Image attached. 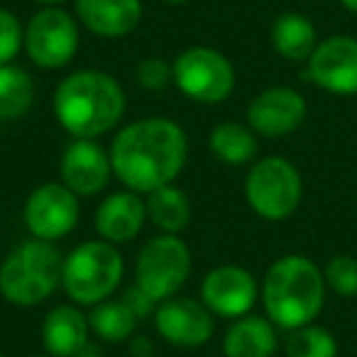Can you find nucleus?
<instances>
[{"mask_svg":"<svg viewBox=\"0 0 357 357\" xmlns=\"http://www.w3.org/2000/svg\"><path fill=\"white\" fill-rule=\"evenodd\" d=\"M189 157L184 128L169 118H142L125 125L110 144L113 174L135 194H152L181 174Z\"/></svg>","mask_w":357,"mask_h":357,"instance_id":"f257e3e1","label":"nucleus"},{"mask_svg":"<svg viewBox=\"0 0 357 357\" xmlns=\"http://www.w3.org/2000/svg\"><path fill=\"white\" fill-rule=\"evenodd\" d=\"M123 113L125 91L105 71H74L54 91L56 123L74 139H96L110 132Z\"/></svg>","mask_w":357,"mask_h":357,"instance_id":"f03ea898","label":"nucleus"},{"mask_svg":"<svg viewBox=\"0 0 357 357\" xmlns=\"http://www.w3.org/2000/svg\"><path fill=\"white\" fill-rule=\"evenodd\" d=\"M326 279L316 262L303 255H284L264 274V313L274 326L296 331L316 321L326 303Z\"/></svg>","mask_w":357,"mask_h":357,"instance_id":"7ed1b4c3","label":"nucleus"},{"mask_svg":"<svg viewBox=\"0 0 357 357\" xmlns=\"http://www.w3.org/2000/svg\"><path fill=\"white\" fill-rule=\"evenodd\" d=\"M64 255L50 240H25L0 264V294L13 306L30 308L47 301L61 284Z\"/></svg>","mask_w":357,"mask_h":357,"instance_id":"20e7f679","label":"nucleus"},{"mask_svg":"<svg viewBox=\"0 0 357 357\" xmlns=\"http://www.w3.org/2000/svg\"><path fill=\"white\" fill-rule=\"evenodd\" d=\"M125 274L118 248L105 240H89L64 257L61 287L76 306H96L113 296Z\"/></svg>","mask_w":357,"mask_h":357,"instance_id":"39448f33","label":"nucleus"},{"mask_svg":"<svg viewBox=\"0 0 357 357\" xmlns=\"http://www.w3.org/2000/svg\"><path fill=\"white\" fill-rule=\"evenodd\" d=\"M303 181L298 169L284 157H264L252 164L245 178V199L264 220H287L298 208Z\"/></svg>","mask_w":357,"mask_h":357,"instance_id":"423d86ee","label":"nucleus"},{"mask_svg":"<svg viewBox=\"0 0 357 357\" xmlns=\"http://www.w3.org/2000/svg\"><path fill=\"white\" fill-rule=\"evenodd\" d=\"M191 274V250L176 235H159L142 245L135 284L157 303L176 296Z\"/></svg>","mask_w":357,"mask_h":357,"instance_id":"0eeeda50","label":"nucleus"},{"mask_svg":"<svg viewBox=\"0 0 357 357\" xmlns=\"http://www.w3.org/2000/svg\"><path fill=\"white\" fill-rule=\"evenodd\" d=\"M174 86L186 98L218 105L235 91V69L225 54L211 47H189L174 61Z\"/></svg>","mask_w":357,"mask_h":357,"instance_id":"6e6552de","label":"nucleus"},{"mask_svg":"<svg viewBox=\"0 0 357 357\" xmlns=\"http://www.w3.org/2000/svg\"><path fill=\"white\" fill-rule=\"evenodd\" d=\"M79 22L64 8H42L25 27V52L40 69H64L79 52Z\"/></svg>","mask_w":357,"mask_h":357,"instance_id":"1a4fd4ad","label":"nucleus"},{"mask_svg":"<svg viewBox=\"0 0 357 357\" xmlns=\"http://www.w3.org/2000/svg\"><path fill=\"white\" fill-rule=\"evenodd\" d=\"M79 196L56 181L37 186L27 196L25 211H22V218L32 238L50 240V243L66 238L79 225Z\"/></svg>","mask_w":357,"mask_h":357,"instance_id":"9d476101","label":"nucleus"},{"mask_svg":"<svg viewBox=\"0 0 357 357\" xmlns=\"http://www.w3.org/2000/svg\"><path fill=\"white\" fill-rule=\"evenodd\" d=\"M306 76L335 96L357 93V40L347 35H335L318 42L311 59L306 61Z\"/></svg>","mask_w":357,"mask_h":357,"instance_id":"9b49d317","label":"nucleus"},{"mask_svg":"<svg viewBox=\"0 0 357 357\" xmlns=\"http://www.w3.org/2000/svg\"><path fill=\"white\" fill-rule=\"evenodd\" d=\"M257 282L245 267L238 264H220L211 269L201 282V301L213 316L220 318H243L252 311L257 301Z\"/></svg>","mask_w":357,"mask_h":357,"instance_id":"f8f14e48","label":"nucleus"},{"mask_svg":"<svg viewBox=\"0 0 357 357\" xmlns=\"http://www.w3.org/2000/svg\"><path fill=\"white\" fill-rule=\"evenodd\" d=\"M157 333L176 347H201L213 337L215 321L204 301L186 296H172L154 311Z\"/></svg>","mask_w":357,"mask_h":357,"instance_id":"ddd939ff","label":"nucleus"},{"mask_svg":"<svg viewBox=\"0 0 357 357\" xmlns=\"http://www.w3.org/2000/svg\"><path fill=\"white\" fill-rule=\"evenodd\" d=\"M306 110V100L298 91L274 86L257 93L248 105V125L262 137H284L301 128Z\"/></svg>","mask_w":357,"mask_h":357,"instance_id":"4468645a","label":"nucleus"},{"mask_svg":"<svg viewBox=\"0 0 357 357\" xmlns=\"http://www.w3.org/2000/svg\"><path fill=\"white\" fill-rule=\"evenodd\" d=\"M59 174L61 184L76 196H96L113 176L110 152H105L96 139H74L61 154Z\"/></svg>","mask_w":357,"mask_h":357,"instance_id":"2eb2a0df","label":"nucleus"},{"mask_svg":"<svg viewBox=\"0 0 357 357\" xmlns=\"http://www.w3.org/2000/svg\"><path fill=\"white\" fill-rule=\"evenodd\" d=\"M144 220H147L144 201L130 189L110 194L108 199L100 201L98 211H96V230H98L100 240L110 245L130 243L142 230Z\"/></svg>","mask_w":357,"mask_h":357,"instance_id":"dca6fc26","label":"nucleus"},{"mask_svg":"<svg viewBox=\"0 0 357 357\" xmlns=\"http://www.w3.org/2000/svg\"><path fill=\"white\" fill-rule=\"evenodd\" d=\"M76 17L89 32L105 40L125 37L142 20L139 0H76Z\"/></svg>","mask_w":357,"mask_h":357,"instance_id":"f3484780","label":"nucleus"},{"mask_svg":"<svg viewBox=\"0 0 357 357\" xmlns=\"http://www.w3.org/2000/svg\"><path fill=\"white\" fill-rule=\"evenodd\" d=\"M89 316L76 306H56L42 321V345L52 357H76L89 347Z\"/></svg>","mask_w":357,"mask_h":357,"instance_id":"a211bd4d","label":"nucleus"},{"mask_svg":"<svg viewBox=\"0 0 357 357\" xmlns=\"http://www.w3.org/2000/svg\"><path fill=\"white\" fill-rule=\"evenodd\" d=\"M277 350V331L269 318L243 316L235 318L223 337L225 357H272Z\"/></svg>","mask_w":357,"mask_h":357,"instance_id":"6ab92c4d","label":"nucleus"},{"mask_svg":"<svg viewBox=\"0 0 357 357\" xmlns=\"http://www.w3.org/2000/svg\"><path fill=\"white\" fill-rule=\"evenodd\" d=\"M272 47L287 61H308L318 47L316 27L301 13H282L272 25Z\"/></svg>","mask_w":357,"mask_h":357,"instance_id":"aec40b11","label":"nucleus"},{"mask_svg":"<svg viewBox=\"0 0 357 357\" xmlns=\"http://www.w3.org/2000/svg\"><path fill=\"white\" fill-rule=\"evenodd\" d=\"M144 208H147V218L164 235H178L191 220L189 196L174 184H167L162 189L147 194Z\"/></svg>","mask_w":357,"mask_h":357,"instance_id":"412c9836","label":"nucleus"},{"mask_svg":"<svg viewBox=\"0 0 357 357\" xmlns=\"http://www.w3.org/2000/svg\"><path fill=\"white\" fill-rule=\"evenodd\" d=\"M208 147L215 157L223 164L230 167H243L257 152V139L250 125L235 123V120H225V123L215 125L211 130Z\"/></svg>","mask_w":357,"mask_h":357,"instance_id":"4be33fe9","label":"nucleus"},{"mask_svg":"<svg viewBox=\"0 0 357 357\" xmlns=\"http://www.w3.org/2000/svg\"><path fill=\"white\" fill-rule=\"evenodd\" d=\"M35 103V81L22 66H0V120L10 123L30 113Z\"/></svg>","mask_w":357,"mask_h":357,"instance_id":"5701e85b","label":"nucleus"},{"mask_svg":"<svg viewBox=\"0 0 357 357\" xmlns=\"http://www.w3.org/2000/svg\"><path fill=\"white\" fill-rule=\"evenodd\" d=\"M91 331L105 342H125L132 337L135 326H137V316L125 306V301H105L96 303L93 311L89 313Z\"/></svg>","mask_w":357,"mask_h":357,"instance_id":"b1692460","label":"nucleus"},{"mask_svg":"<svg viewBox=\"0 0 357 357\" xmlns=\"http://www.w3.org/2000/svg\"><path fill=\"white\" fill-rule=\"evenodd\" d=\"M287 355L289 357H337V342L331 331L321 326L296 328L287 337Z\"/></svg>","mask_w":357,"mask_h":357,"instance_id":"393cba45","label":"nucleus"},{"mask_svg":"<svg viewBox=\"0 0 357 357\" xmlns=\"http://www.w3.org/2000/svg\"><path fill=\"white\" fill-rule=\"evenodd\" d=\"M326 287L342 298L357 296V259L352 255H335L323 269Z\"/></svg>","mask_w":357,"mask_h":357,"instance_id":"a878e982","label":"nucleus"},{"mask_svg":"<svg viewBox=\"0 0 357 357\" xmlns=\"http://www.w3.org/2000/svg\"><path fill=\"white\" fill-rule=\"evenodd\" d=\"M25 47V30L10 10L0 8V66L13 64Z\"/></svg>","mask_w":357,"mask_h":357,"instance_id":"bb28decb","label":"nucleus"},{"mask_svg":"<svg viewBox=\"0 0 357 357\" xmlns=\"http://www.w3.org/2000/svg\"><path fill=\"white\" fill-rule=\"evenodd\" d=\"M174 81V66L162 56H147L137 64V84L144 91H164Z\"/></svg>","mask_w":357,"mask_h":357,"instance_id":"cd10ccee","label":"nucleus"},{"mask_svg":"<svg viewBox=\"0 0 357 357\" xmlns=\"http://www.w3.org/2000/svg\"><path fill=\"white\" fill-rule=\"evenodd\" d=\"M123 301H125V306H128L130 311L137 316V321H139V318H147L149 313H152L154 303H157L154 298H149L147 294L137 287V284H135V287H130L128 291L123 294Z\"/></svg>","mask_w":357,"mask_h":357,"instance_id":"c85d7f7f","label":"nucleus"},{"mask_svg":"<svg viewBox=\"0 0 357 357\" xmlns=\"http://www.w3.org/2000/svg\"><path fill=\"white\" fill-rule=\"evenodd\" d=\"M130 352H132V357H149V355H154V352H152V342H149L147 337H137V335H135V340L130 342Z\"/></svg>","mask_w":357,"mask_h":357,"instance_id":"c756f323","label":"nucleus"},{"mask_svg":"<svg viewBox=\"0 0 357 357\" xmlns=\"http://www.w3.org/2000/svg\"><path fill=\"white\" fill-rule=\"evenodd\" d=\"M76 357H100V352L96 350V347H91V345H89V347H84V350H81Z\"/></svg>","mask_w":357,"mask_h":357,"instance_id":"7c9ffc66","label":"nucleus"},{"mask_svg":"<svg viewBox=\"0 0 357 357\" xmlns=\"http://www.w3.org/2000/svg\"><path fill=\"white\" fill-rule=\"evenodd\" d=\"M42 8H59L61 3H66V0H37Z\"/></svg>","mask_w":357,"mask_h":357,"instance_id":"2f4dec72","label":"nucleus"},{"mask_svg":"<svg viewBox=\"0 0 357 357\" xmlns=\"http://www.w3.org/2000/svg\"><path fill=\"white\" fill-rule=\"evenodd\" d=\"M342 3V8H345V10H350V13H355L357 15V0H340Z\"/></svg>","mask_w":357,"mask_h":357,"instance_id":"473e14b6","label":"nucleus"},{"mask_svg":"<svg viewBox=\"0 0 357 357\" xmlns=\"http://www.w3.org/2000/svg\"><path fill=\"white\" fill-rule=\"evenodd\" d=\"M167 3H172V6H184V3H189V0H167Z\"/></svg>","mask_w":357,"mask_h":357,"instance_id":"72a5a7b5","label":"nucleus"},{"mask_svg":"<svg viewBox=\"0 0 357 357\" xmlns=\"http://www.w3.org/2000/svg\"><path fill=\"white\" fill-rule=\"evenodd\" d=\"M35 357H52V355H35Z\"/></svg>","mask_w":357,"mask_h":357,"instance_id":"f704fd0d","label":"nucleus"},{"mask_svg":"<svg viewBox=\"0 0 357 357\" xmlns=\"http://www.w3.org/2000/svg\"><path fill=\"white\" fill-rule=\"evenodd\" d=\"M149 357H159V355H149Z\"/></svg>","mask_w":357,"mask_h":357,"instance_id":"c9c22d12","label":"nucleus"},{"mask_svg":"<svg viewBox=\"0 0 357 357\" xmlns=\"http://www.w3.org/2000/svg\"><path fill=\"white\" fill-rule=\"evenodd\" d=\"M0 357H6V355H3V352H0Z\"/></svg>","mask_w":357,"mask_h":357,"instance_id":"e433bc0d","label":"nucleus"}]
</instances>
